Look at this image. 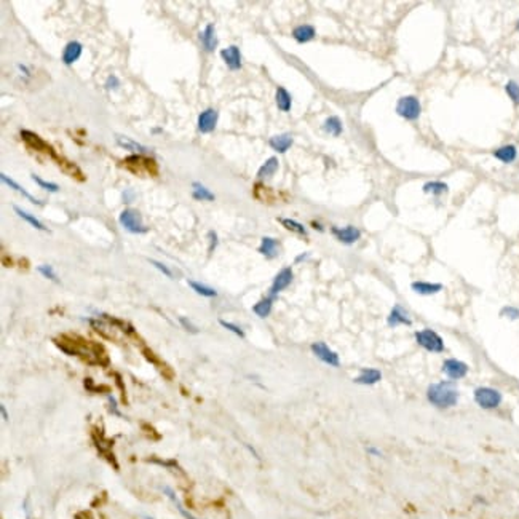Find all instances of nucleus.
Returning <instances> with one entry per match:
<instances>
[{"instance_id": "1", "label": "nucleus", "mask_w": 519, "mask_h": 519, "mask_svg": "<svg viewBox=\"0 0 519 519\" xmlns=\"http://www.w3.org/2000/svg\"><path fill=\"white\" fill-rule=\"evenodd\" d=\"M53 342L66 355L79 357L86 364H99L106 368L110 363L107 351L103 345L98 344V342L83 339L79 334H61L58 339H53Z\"/></svg>"}, {"instance_id": "2", "label": "nucleus", "mask_w": 519, "mask_h": 519, "mask_svg": "<svg viewBox=\"0 0 519 519\" xmlns=\"http://www.w3.org/2000/svg\"><path fill=\"white\" fill-rule=\"evenodd\" d=\"M459 388L452 381H441L432 384L427 390V399L438 409H451L459 403Z\"/></svg>"}, {"instance_id": "3", "label": "nucleus", "mask_w": 519, "mask_h": 519, "mask_svg": "<svg viewBox=\"0 0 519 519\" xmlns=\"http://www.w3.org/2000/svg\"><path fill=\"white\" fill-rule=\"evenodd\" d=\"M473 398L478 406L486 411L497 409L503 401V395L497 388L492 387H478L473 393Z\"/></svg>"}, {"instance_id": "4", "label": "nucleus", "mask_w": 519, "mask_h": 519, "mask_svg": "<svg viewBox=\"0 0 519 519\" xmlns=\"http://www.w3.org/2000/svg\"><path fill=\"white\" fill-rule=\"evenodd\" d=\"M415 342L423 350H427L430 353H442V351H444V348H446L442 337L436 331H433V329H430V327H425V329H420V331H417L415 333Z\"/></svg>"}, {"instance_id": "5", "label": "nucleus", "mask_w": 519, "mask_h": 519, "mask_svg": "<svg viewBox=\"0 0 519 519\" xmlns=\"http://www.w3.org/2000/svg\"><path fill=\"white\" fill-rule=\"evenodd\" d=\"M91 436H93V441H95V446L99 452V455L103 459H106L115 470H119V463H117V459H115V455H113L112 452V444H113V441L107 439L103 433V430H99L98 427H95L91 430Z\"/></svg>"}, {"instance_id": "6", "label": "nucleus", "mask_w": 519, "mask_h": 519, "mask_svg": "<svg viewBox=\"0 0 519 519\" xmlns=\"http://www.w3.org/2000/svg\"><path fill=\"white\" fill-rule=\"evenodd\" d=\"M396 113L406 120H417L422 113L420 101L415 96H403L396 103Z\"/></svg>"}, {"instance_id": "7", "label": "nucleus", "mask_w": 519, "mask_h": 519, "mask_svg": "<svg viewBox=\"0 0 519 519\" xmlns=\"http://www.w3.org/2000/svg\"><path fill=\"white\" fill-rule=\"evenodd\" d=\"M120 224L125 227L130 233H146L147 227L143 224L141 214L134 209H125L120 214Z\"/></svg>"}, {"instance_id": "8", "label": "nucleus", "mask_w": 519, "mask_h": 519, "mask_svg": "<svg viewBox=\"0 0 519 519\" xmlns=\"http://www.w3.org/2000/svg\"><path fill=\"white\" fill-rule=\"evenodd\" d=\"M442 374H444L447 377V381H460V379L466 377L468 374V364L457 360V358H447L444 363H442V368H441Z\"/></svg>"}, {"instance_id": "9", "label": "nucleus", "mask_w": 519, "mask_h": 519, "mask_svg": "<svg viewBox=\"0 0 519 519\" xmlns=\"http://www.w3.org/2000/svg\"><path fill=\"white\" fill-rule=\"evenodd\" d=\"M310 348H312V353H313V355H315L316 358H318L320 361H323L324 364L333 366V368H339V366H340V358H339V355H337V353H336L334 350L329 348V347L324 344V342H315V344H312Z\"/></svg>"}, {"instance_id": "10", "label": "nucleus", "mask_w": 519, "mask_h": 519, "mask_svg": "<svg viewBox=\"0 0 519 519\" xmlns=\"http://www.w3.org/2000/svg\"><path fill=\"white\" fill-rule=\"evenodd\" d=\"M21 139H22L24 144H26L29 149L37 150V152H43V154H48L50 157H52V154L55 152V149L50 146L46 141H43V139L39 134H35V133L29 131V130H21Z\"/></svg>"}, {"instance_id": "11", "label": "nucleus", "mask_w": 519, "mask_h": 519, "mask_svg": "<svg viewBox=\"0 0 519 519\" xmlns=\"http://www.w3.org/2000/svg\"><path fill=\"white\" fill-rule=\"evenodd\" d=\"M293 278H294V273H293V269L291 267H285L281 269L280 272L276 273V276L273 278V283L270 286V297H276L278 294L281 293V291H285L291 283H293Z\"/></svg>"}, {"instance_id": "12", "label": "nucleus", "mask_w": 519, "mask_h": 519, "mask_svg": "<svg viewBox=\"0 0 519 519\" xmlns=\"http://www.w3.org/2000/svg\"><path fill=\"white\" fill-rule=\"evenodd\" d=\"M143 355H144V358H146L149 363H152V364L155 366V368L158 369V372H160L164 379H167V381H173V379H174V371L171 369V366H170V364L164 363L158 355H155V353L152 351L150 348H147V347L143 348Z\"/></svg>"}, {"instance_id": "13", "label": "nucleus", "mask_w": 519, "mask_h": 519, "mask_svg": "<svg viewBox=\"0 0 519 519\" xmlns=\"http://www.w3.org/2000/svg\"><path fill=\"white\" fill-rule=\"evenodd\" d=\"M218 119H219V113H218L216 109H206V110L201 112L200 115H198V130H200V133H203V134L213 133L214 130H216Z\"/></svg>"}, {"instance_id": "14", "label": "nucleus", "mask_w": 519, "mask_h": 519, "mask_svg": "<svg viewBox=\"0 0 519 519\" xmlns=\"http://www.w3.org/2000/svg\"><path fill=\"white\" fill-rule=\"evenodd\" d=\"M387 324L390 327H398V326H411L412 320L408 313V310L404 309L399 303H395V307L391 309L388 318H387Z\"/></svg>"}, {"instance_id": "15", "label": "nucleus", "mask_w": 519, "mask_h": 519, "mask_svg": "<svg viewBox=\"0 0 519 519\" xmlns=\"http://www.w3.org/2000/svg\"><path fill=\"white\" fill-rule=\"evenodd\" d=\"M331 232L339 240V242L344 243V245H353V243H357L358 240L361 238L360 229H357V227H353V225L342 227V229H339V227H333Z\"/></svg>"}, {"instance_id": "16", "label": "nucleus", "mask_w": 519, "mask_h": 519, "mask_svg": "<svg viewBox=\"0 0 519 519\" xmlns=\"http://www.w3.org/2000/svg\"><path fill=\"white\" fill-rule=\"evenodd\" d=\"M52 158L56 160L58 167H59L62 171H64L67 176H70V178H75L79 182H83V181L86 179V178H85V174H83V171H82L74 161H69V160H66V158L59 157V155L56 154V152H53V154H52Z\"/></svg>"}, {"instance_id": "17", "label": "nucleus", "mask_w": 519, "mask_h": 519, "mask_svg": "<svg viewBox=\"0 0 519 519\" xmlns=\"http://www.w3.org/2000/svg\"><path fill=\"white\" fill-rule=\"evenodd\" d=\"M221 56H222L224 62L230 70L242 69V53H240V48L237 45H230V46L221 50Z\"/></svg>"}, {"instance_id": "18", "label": "nucleus", "mask_w": 519, "mask_h": 519, "mask_svg": "<svg viewBox=\"0 0 519 519\" xmlns=\"http://www.w3.org/2000/svg\"><path fill=\"white\" fill-rule=\"evenodd\" d=\"M382 372L375 368H363L360 375L353 379V382L358 385H375L377 382H381Z\"/></svg>"}, {"instance_id": "19", "label": "nucleus", "mask_w": 519, "mask_h": 519, "mask_svg": "<svg viewBox=\"0 0 519 519\" xmlns=\"http://www.w3.org/2000/svg\"><path fill=\"white\" fill-rule=\"evenodd\" d=\"M411 289L414 291L415 294H419V296H433V294H438L442 291V285L441 283H432V281H414L411 285Z\"/></svg>"}, {"instance_id": "20", "label": "nucleus", "mask_w": 519, "mask_h": 519, "mask_svg": "<svg viewBox=\"0 0 519 519\" xmlns=\"http://www.w3.org/2000/svg\"><path fill=\"white\" fill-rule=\"evenodd\" d=\"M198 39H200L201 43H203L206 52H209V53L214 52L216 46H218V37H216V29H214V24H208V26L205 28V31L198 34Z\"/></svg>"}, {"instance_id": "21", "label": "nucleus", "mask_w": 519, "mask_h": 519, "mask_svg": "<svg viewBox=\"0 0 519 519\" xmlns=\"http://www.w3.org/2000/svg\"><path fill=\"white\" fill-rule=\"evenodd\" d=\"M82 52H83V46L80 42H69L64 48V52H62V62H64L66 66L74 64V62L79 61V58L82 56Z\"/></svg>"}, {"instance_id": "22", "label": "nucleus", "mask_w": 519, "mask_h": 519, "mask_svg": "<svg viewBox=\"0 0 519 519\" xmlns=\"http://www.w3.org/2000/svg\"><path fill=\"white\" fill-rule=\"evenodd\" d=\"M280 249V245H278V242L275 238L272 237H264L261 240V246H259V252L264 256V257H267V259H275L278 256V251Z\"/></svg>"}, {"instance_id": "23", "label": "nucleus", "mask_w": 519, "mask_h": 519, "mask_svg": "<svg viewBox=\"0 0 519 519\" xmlns=\"http://www.w3.org/2000/svg\"><path fill=\"white\" fill-rule=\"evenodd\" d=\"M269 146L276 150L278 154H285L293 146V136L291 134H276L269 139Z\"/></svg>"}, {"instance_id": "24", "label": "nucleus", "mask_w": 519, "mask_h": 519, "mask_svg": "<svg viewBox=\"0 0 519 519\" xmlns=\"http://www.w3.org/2000/svg\"><path fill=\"white\" fill-rule=\"evenodd\" d=\"M315 35H316V31H315L313 26H310V24H302V26H297L293 31L294 40L299 42V43H307V42L313 40Z\"/></svg>"}, {"instance_id": "25", "label": "nucleus", "mask_w": 519, "mask_h": 519, "mask_svg": "<svg viewBox=\"0 0 519 519\" xmlns=\"http://www.w3.org/2000/svg\"><path fill=\"white\" fill-rule=\"evenodd\" d=\"M0 179H2V182H4V184H7L8 187H11V188H13V191L19 192V194H21L22 197H26V198H28V200L31 201V203H34V205H39V206H40V205H43V203H42V201H40V200H37V198H35L34 195H31V194H29V192L26 191V188H24V187H21V185H19L18 182H15V181H13V179H11V178H8V176H7L5 173H0Z\"/></svg>"}, {"instance_id": "26", "label": "nucleus", "mask_w": 519, "mask_h": 519, "mask_svg": "<svg viewBox=\"0 0 519 519\" xmlns=\"http://www.w3.org/2000/svg\"><path fill=\"white\" fill-rule=\"evenodd\" d=\"M275 101H276L278 109H280L281 112H289L291 106H293V98H291L289 91L286 90V88H283V86H278L276 88Z\"/></svg>"}, {"instance_id": "27", "label": "nucleus", "mask_w": 519, "mask_h": 519, "mask_svg": "<svg viewBox=\"0 0 519 519\" xmlns=\"http://www.w3.org/2000/svg\"><path fill=\"white\" fill-rule=\"evenodd\" d=\"M493 157H496L497 160H500V161H503V163H511L517 157V149L513 144L502 146V147H499L496 152H493Z\"/></svg>"}, {"instance_id": "28", "label": "nucleus", "mask_w": 519, "mask_h": 519, "mask_svg": "<svg viewBox=\"0 0 519 519\" xmlns=\"http://www.w3.org/2000/svg\"><path fill=\"white\" fill-rule=\"evenodd\" d=\"M122 167H125L128 171H131L133 174H139L141 171H144V157L139 154H133L130 157H126L122 163Z\"/></svg>"}, {"instance_id": "29", "label": "nucleus", "mask_w": 519, "mask_h": 519, "mask_svg": "<svg viewBox=\"0 0 519 519\" xmlns=\"http://www.w3.org/2000/svg\"><path fill=\"white\" fill-rule=\"evenodd\" d=\"M272 309H273V297H264L261 299L257 303H254V307H252V312H254L259 318H267V316L272 313Z\"/></svg>"}, {"instance_id": "30", "label": "nucleus", "mask_w": 519, "mask_h": 519, "mask_svg": "<svg viewBox=\"0 0 519 519\" xmlns=\"http://www.w3.org/2000/svg\"><path fill=\"white\" fill-rule=\"evenodd\" d=\"M278 167H280V163H278V158L276 157H270L267 161H265L262 167L259 168L257 171V176L261 179H265V178H272V176L278 171Z\"/></svg>"}, {"instance_id": "31", "label": "nucleus", "mask_w": 519, "mask_h": 519, "mask_svg": "<svg viewBox=\"0 0 519 519\" xmlns=\"http://www.w3.org/2000/svg\"><path fill=\"white\" fill-rule=\"evenodd\" d=\"M278 221H280V224L285 227V229H288V230H291V232H294V233H297V235L307 237V229H305V227H303L300 222H297V221H294V219H288V218H280Z\"/></svg>"}, {"instance_id": "32", "label": "nucleus", "mask_w": 519, "mask_h": 519, "mask_svg": "<svg viewBox=\"0 0 519 519\" xmlns=\"http://www.w3.org/2000/svg\"><path fill=\"white\" fill-rule=\"evenodd\" d=\"M192 197L195 200H205V201H213L214 200V194L209 192L208 188L203 185V184H200V182H194L192 184Z\"/></svg>"}, {"instance_id": "33", "label": "nucleus", "mask_w": 519, "mask_h": 519, "mask_svg": "<svg viewBox=\"0 0 519 519\" xmlns=\"http://www.w3.org/2000/svg\"><path fill=\"white\" fill-rule=\"evenodd\" d=\"M13 209L16 211V214H18V216L21 218V219H24V221H26V222H29L32 227H34V229H37V230H46V227L39 221V219H37L35 216H32V214H29L28 211H24V209H21L19 206H13Z\"/></svg>"}, {"instance_id": "34", "label": "nucleus", "mask_w": 519, "mask_h": 519, "mask_svg": "<svg viewBox=\"0 0 519 519\" xmlns=\"http://www.w3.org/2000/svg\"><path fill=\"white\" fill-rule=\"evenodd\" d=\"M323 130L329 134H333V136H340V133L344 128H342V122H340L339 117H329V119H326V122L323 125Z\"/></svg>"}, {"instance_id": "35", "label": "nucleus", "mask_w": 519, "mask_h": 519, "mask_svg": "<svg viewBox=\"0 0 519 519\" xmlns=\"http://www.w3.org/2000/svg\"><path fill=\"white\" fill-rule=\"evenodd\" d=\"M449 191V187L446 182H441V181H430L423 185V192L425 194H433V195H441V194H446Z\"/></svg>"}, {"instance_id": "36", "label": "nucleus", "mask_w": 519, "mask_h": 519, "mask_svg": "<svg viewBox=\"0 0 519 519\" xmlns=\"http://www.w3.org/2000/svg\"><path fill=\"white\" fill-rule=\"evenodd\" d=\"M188 286H191L197 294L203 296V297H216L218 296V291L216 289H213V288H209L206 285H201L198 281H192L191 280V281H188Z\"/></svg>"}, {"instance_id": "37", "label": "nucleus", "mask_w": 519, "mask_h": 519, "mask_svg": "<svg viewBox=\"0 0 519 519\" xmlns=\"http://www.w3.org/2000/svg\"><path fill=\"white\" fill-rule=\"evenodd\" d=\"M115 141H117V144H119L120 147H123V149H128V150H133V152H143V150H144V146L137 144L136 141H133V139L126 137V136L115 134Z\"/></svg>"}, {"instance_id": "38", "label": "nucleus", "mask_w": 519, "mask_h": 519, "mask_svg": "<svg viewBox=\"0 0 519 519\" xmlns=\"http://www.w3.org/2000/svg\"><path fill=\"white\" fill-rule=\"evenodd\" d=\"M163 492H164V493H167V496H168V497H170V499H171V500L174 502V505H176V506H178V510H179V513H181V514H182V516H184L185 519H197V517H194V516H192L191 513H188V511H185V510L182 508V505L179 503L178 497H176V493L173 492V489H171V487H164V489H163Z\"/></svg>"}, {"instance_id": "39", "label": "nucleus", "mask_w": 519, "mask_h": 519, "mask_svg": "<svg viewBox=\"0 0 519 519\" xmlns=\"http://www.w3.org/2000/svg\"><path fill=\"white\" fill-rule=\"evenodd\" d=\"M505 91H506V95L510 96V99L513 101L514 104H519V85L514 80H510L508 83L505 85Z\"/></svg>"}, {"instance_id": "40", "label": "nucleus", "mask_w": 519, "mask_h": 519, "mask_svg": "<svg viewBox=\"0 0 519 519\" xmlns=\"http://www.w3.org/2000/svg\"><path fill=\"white\" fill-rule=\"evenodd\" d=\"M37 272H39L42 276H45V278H48V280H52V281H55V283H58L59 280H58V275L55 273V270H53V267H52V265H50V264H43V265H39V267H37Z\"/></svg>"}, {"instance_id": "41", "label": "nucleus", "mask_w": 519, "mask_h": 519, "mask_svg": "<svg viewBox=\"0 0 519 519\" xmlns=\"http://www.w3.org/2000/svg\"><path fill=\"white\" fill-rule=\"evenodd\" d=\"M500 316L502 318H508L511 321L514 320H519V309L513 307V305H505L502 310H500Z\"/></svg>"}, {"instance_id": "42", "label": "nucleus", "mask_w": 519, "mask_h": 519, "mask_svg": "<svg viewBox=\"0 0 519 519\" xmlns=\"http://www.w3.org/2000/svg\"><path fill=\"white\" fill-rule=\"evenodd\" d=\"M32 181L37 182L42 188H45V191H48V192H53V194H55V192L59 191V185H58V184H55V182H46V181H43L42 178H39V176H37V174H32Z\"/></svg>"}, {"instance_id": "43", "label": "nucleus", "mask_w": 519, "mask_h": 519, "mask_svg": "<svg viewBox=\"0 0 519 519\" xmlns=\"http://www.w3.org/2000/svg\"><path fill=\"white\" fill-rule=\"evenodd\" d=\"M144 171H147L150 176H158V163L150 158V157H144Z\"/></svg>"}, {"instance_id": "44", "label": "nucleus", "mask_w": 519, "mask_h": 519, "mask_svg": "<svg viewBox=\"0 0 519 519\" xmlns=\"http://www.w3.org/2000/svg\"><path fill=\"white\" fill-rule=\"evenodd\" d=\"M219 324H221L222 327H225L227 331L233 333L235 336L242 337V339L245 337V331H243V329L240 327V326H237V324H233V323H229V321H224V320H219Z\"/></svg>"}, {"instance_id": "45", "label": "nucleus", "mask_w": 519, "mask_h": 519, "mask_svg": "<svg viewBox=\"0 0 519 519\" xmlns=\"http://www.w3.org/2000/svg\"><path fill=\"white\" fill-rule=\"evenodd\" d=\"M150 264L154 265L155 269H158V270H160L163 275H167L168 278H173V273H171V270H170V269H168L164 264H161V262H158V261H154V259H150Z\"/></svg>"}, {"instance_id": "46", "label": "nucleus", "mask_w": 519, "mask_h": 519, "mask_svg": "<svg viewBox=\"0 0 519 519\" xmlns=\"http://www.w3.org/2000/svg\"><path fill=\"white\" fill-rule=\"evenodd\" d=\"M179 321H181V324L184 326V329H187V331L188 333H198V329H197V326H194L192 323H191V320H188V318H184V316H181V318H179Z\"/></svg>"}, {"instance_id": "47", "label": "nucleus", "mask_w": 519, "mask_h": 519, "mask_svg": "<svg viewBox=\"0 0 519 519\" xmlns=\"http://www.w3.org/2000/svg\"><path fill=\"white\" fill-rule=\"evenodd\" d=\"M119 86H120V80L115 77V75H110V77L107 79V82H106V88H107V90H117Z\"/></svg>"}, {"instance_id": "48", "label": "nucleus", "mask_w": 519, "mask_h": 519, "mask_svg": "<svg viewBox=\"0 0 519 519\" xmlns=\"http://www.w3.org/2000/svg\"><path fill=\"white\" fill-rule=\"evenodd\" d=\"M208 237H209V252H213L214 249H216V246H218V233L211 230L208 233Z\"/></svg>"}, {"instance_id": "49", "label": "nucleus", "mask_w": 519, "mask_h": 519, "mask_svg": "<svg viewBox=\"0 0 519 519\" xmlns=\"http://www.w3.org/2000/svg\"><path fill=\"white\" fill-rule=\"evenodd\" d=\"M109 403H110L109 412H112V414H115V415H120V417H122V412L117 411V401H115V398H113L112 395H109Z\"/></svg>"}, {"instance_id": "50", "label": "nucleus", "mask_w": 519, "mask_h": 519, "mask_svg": "<svg viewBox=\"0 0 519 519\" xmlns=\"http://www.w3.org/2000/svg\"><path fill=\"white\" fill-rule=\"evenodd\" d=\"M75 519H95L91 511H79L75 514Z\"/></svg>"}, {"instance_id": "51", "label": "nucleus", "mask_w": 519, "mask_h": 519, "mask_svg": "<svg viewBox=\"0 0 519 519\" xmlns=\"http://www.w3.org/2000/svg\"><path fill=\"white\" fill-rule=\"evenodd\" d=\"M113 377H115L117 385H119V388H120V391H122V396L125 398V385H123V382H122V377H120V374H119V372H113Z\"/></svg>"}, {"instance_id": "52", "label": "nucleus", "mask_w": 519, "mask_h": 519, "mask_svg": "<svg viewBox=\"0 0 519 519\" xmlns=\"http://www.w3.org/2000/svg\"><path fill=\"white\" fill-rule=\"evenodd\" d=\"M2 262H4L5 267H13V259H11L10 256L7 257V256L4 254V257H2Z\"/></svg>"}, {"instance_id": "53", "label": "nucleus", "mask_w": 519, "mask_h": 519, "mask_svg": "<svg viewBox=\"0 0 519 519\" xmlns=\"http://www.w3.org/2000/svg\"><path fill=\"white\" fill-rule=\"evenodd\" d=\"M0 412H2L4 420L8 422V414H7V409H5V404H0Z\"/></svg>"}, {"instance_id": "54", "label": "nucleus", "mask_w": 519, "mask_h": 519, "mask_svg": "<svg viewBox=\"0 0 519 519\" xmlns=\"http://www.w3.org/2000/svg\"><path fill=\"white\" fill-rule=\"evenodd\" d=\"M18 69L24 74V75H28V77H29V75H31V70L26 67V66H24V64H18Z\"/></svg>"}, {"instance_id": "55", "label": "nucleus", "mask_w": 519, "mask_h": 519, "mask_svg": "<svg viewBox=\"0 0 519 519\" xmlns=\"http://www.w3.org/2000/svg\"><path fill=\"white\" fill-rule=\"evenodd\" d=\"M307 257H309V252H302L300 256L296 257V264H299V262H302V261H305Z\"/></svg>"}, {"instance_id": "56", "label": "nucleus", "mask_w": 519, "mask_h": 519, "mask_svg": "<svg viewBox=\"0 0 519 519\" xmlns=\"http://www.w3.org/2000/svg\"><path fill=\"white\" fill-rule=\"evenodd\" d=\"M123 198H125V201H131V191H126L123 194Z\"/></svg>"}, {"instance_id": "57", "label": "nucleus", "mask_w": 519, "mask_h": 519, "mask_svg": "<svg viewBox=\"0 0 519 519\" xmlns=\"http://www.w3.org/2000/svg\"><path fill=\"white\" fill-rule=\"evenodd\" d=\"M368 452H371V454H374V455H382L381 452H379L377 449H374V447H369V449H368Z\"/></svg>"}, {"instance_id": "58", "label": "nucleus", "mask_w": 519, "mask_h": 519, "mask_svg": "<svg viewBox=\"0 0 519 519\" xmlns=\"http://www.w3.org/2000/svg\"><path fill=\"white\" fill-rule=\"evenodd\" d=\"M312 225L315 227V229H318V230H323V227L320 224H316V222H312Z\"/></svg>"}, {"instance_id": "59", "label": "nucleus", "mask_w": 519, "mask_h": 519, "mask_svg": "<svg viewBox=\"0 0 519 519\" xmlns=\"http://www.w3.org/2000/svg\"><path fill=\"white\" fill-rule=\"evenodd\" d=\"M516 29H517V32H519V21H517V24H516Z\"/></svg>"}]
</instances>
